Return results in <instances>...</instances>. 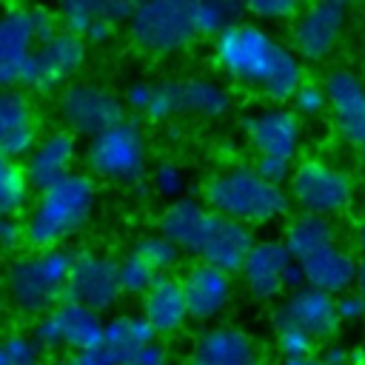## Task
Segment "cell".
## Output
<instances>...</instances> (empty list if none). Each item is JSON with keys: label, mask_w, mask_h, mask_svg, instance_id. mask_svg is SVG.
<instances>
[{"label": "cell", "mask_w": 365, "mask_h": 365, "mask_svg": "<svg viewBox=\"0 0 365 365\" xmlns=\"http://www.w3.org/2000/svg\"><path fill=\"white\" fill-rule=\"evenodd\" d=\"M54 111L66 131L88 140L125 120L123 97L111 86L88 77H77L74 83L60 88L54 100Z\"/></svg>", "instance_id": "cell-10"}, {"label": "cell", "mask_w": 365, "mask_h": 365, "mask_svg": "<svg viewBox=\"0 0 365 365\" xmlns=\"http://www.w3.org/2000/svg\"><path fill=\"white\" fill-rule=\"evenodd\" d=\"M131 254H137L157 277H168L177 271V265L182 262V251L160 231H151V234H140L131 245Z\"/></svg>", "instance_id": "cell-30"}, {"label": "cell", "mask_w": 365, "mask_h": 365, "mask_svg": "<svg viewBox=\"0 0 365 365\" xmlns=\"http://www.w3.org/2000/svg\"><path fill=\"white\" fill-rule=\"evenodd\" d=\"M182 294H185V305H188V317L191 322H214L231 308L234 302V277L205 265V262H191L182 277Z\"/></svg>", "instance_id": "cell-19"}, {"label": "cell", "mask_w": 365, "mask_h": 365, "mask_svg": "<svg viewBox=\"0 0 365 365\" xmlns=\"http://www.w3.org/2000/svg\"><path fill=\"white\" fill-rule=\"evenodd\" d=\"M128 40L137 51L151 57H171L200 40L194 0H148L137 3L125 23Z\"/></svg>", "instance_id": "cell-6"}, {"label": "cell", "mask_w": 365, "mask_h": 365, "mask_svg": "<svg viewBox=\"0 0 365 365\" xmlns=\"http://www.w3.org/2000/svg\"><path fill=\"white\" fill-rule=\"evenodd\" d=\"M359 163H362V168H365V148L359 151Z\"/></svg>", "instance_id": "cell-49"}, {"label": "cell", "mask_w": 365, "mask_h": 365, "mask_svg": "<svg viewBox=\"0 0 365 365\" xmlns=\"http://www.w3.org/2000/svg\"><path fill=\"white\" fill-rule=\"evenodd\" d=\"M302 6H297L294 0H254L245 6L248 20L265 26V23H294V17L299 14Z\"/></svg>", "instance_id": "cell-38"}, {"label": "cell", "mask_w": 365, "mask_h": 365, "mask_svg": "<svg viewBox=\"0 0 365 365\" xmlns=\"http://www.w3.org/2000/svg\"><path fill=\"white\" fill-rule=\"evenodd\" d=\"M336 319L339 325H359L365 319V297L356 288L336 297Z\"/></svg>", "instance_id": "cell-41"}, {"label": "cell", "mask_w": 365, "mask_h": 365, "mask_svg": "<svg viewBox=\"0 0 365 365\" xmlns=\"http://www.w3.org/2000/svg\"><path fill=\"white\" fill-rule=\"evenodd\" d=\"M274 325H297L305 334H311L317 342H331L336 331L342 328L336 319V297L322 294L317 288H297L285 294V299L271 314Z\"/></svg>", "instance_id": "cell-18"}, {"label": "cell", "mask_w": 365, "mask_h": 365, "mask_svg": "<svg viewBox=\"0 0 365 365\" xmlns=\"http://www.w3.org/2000/svg\"><path fill=\"white\" fill-rule=\"evenodd\" d=\"M31 182L20 160L0 154V220H14L31 205Z\"/></svg>", "instance_id": "cell-29"}, {"label": "cell", "mask_w": 365, "mask_h": 365, "mask_svg": "<svg viewBox=\"0 0 365 365\" xmlns=\"http://www.w3.org/2000/svg\"><path fill=\"white\" fill-rule=\"evenodd\" d=\"M114 34H117V26H114V23H108V20H97V23L86 31V37H83V40H86L88 46H106Z\"/></svg>", "instance_id": "cell-44"}, {"label": "cell", "mask_w": 365, "mask_h": 365, "mask_svg": "<svg viewBox=\"0 0 365 365\" xmlns=\"http://www.w3.org/2000/svg\"><path fill=\"white\" fill-rule=\"evenodd\" d=\"M106 319L103 314L63 299L46 317H40L31 328V336L43 351H63V354H94L103 348Z\"/></svg>", "instance_id": "cell-12"}, {"label": "cell", "mask_w": 365, "mask_h": 365, "mask_svg": "<svg viewBox=\"0 0 365 365\" xmlns=\"http://www.w3.org/2000/svg\"><path fill=\"white\" fill-rule=\"evenodd\" d=\"M182 365H194V362H191V359H188V362H182Z\"/></svg>", "instance_id": "cell-51"}, {"label": "cell", "mask_w": 365, "mask_h": 365, "mask_svg": "<svg viewBox=\"0 0 365 365\" xmlns=\"http://www.w3.org/2000/svg\"><path fill=\"white\" fill-rule=\"evenodd\" d=\"M40 140L37 108L20 88L0 91V154L11 160H26Z\"/></svg>", "instance_id": "cell-22"}, {"label": "cell", "mask_w": 365, "mask_h": 365, "mask_svg": "<svg viewBox=\"0 0 365 365\" xmlns=\"http://www.w3.org/2000/svg\"><path fill=\"white\" fill-rule=\"evenodd\" d=\"M194 17L200 37H220L225 29L245 17V6L228 0H194Z\"/></svg>", "instance_id": "cell-31"}, {"label": "cell", "mask_w": 365, "mask_h": 365, "mask_svg": "<svg viewBox=\"0 0 365 365\" xmlns=\"http://www.w3.org/2000/svg\"><path fill=\"white\" fill-rule=\"evenodd\" d=\"M0 354L11 365H40L43 362V348L31 336V331H6L0 336Z\"/></svg>", "instance_id": "cell-35"}, {"label": "cell", "mask_w": 365, "mask_h": 365, "mask_svg": "<svg viewBox=\"0 0 365 365\" xmlns=\"http://www.w3.org/2000/svg\"><path fill=\"white\" fill-rule=\"evenodd\" d=\"M254 171L262 177V180H268L271 185H285V182H291V174H294V160H282V157H254Z\"/></svg>", "instance_id": "cell-40"}, {"label": "cell", "mask_w": 365, "mask_h": 365, "mask_svg": "<svg viewBox=\"0 0 365 365\" xmlns=\"http://www.w3.org/2000/svg\"><path fill=\"white\" fill-rule=\"evenodd\" d=\"M354 288L365 297V257L359 259V265H356V282H354Z\"/></svg>", "instance_id": "cell-47"}, {"label": "cell", "mask_w": 365, "mask_h": 365, "mask_svg": "<svg viewBox=\"0 0 365 365\" xmlns=\"http://www.w3.org/2000/svg\"><path fill=\"white\" fill-rule=\"evenodd\" d=\"M51 365H108L100 351L94 354H60Z\"/></svg>", "instance_id": "cell-45"}, {"label": "cell", "mask_w": 365, "mask_h": 365, "mask_svg": "<svg viewBox=\"0 0 365 365\" xmlns=\"http://www.w3.org/2000/svg\"><path fill=\"white\" fill-rule=\"evenodd\" d=\"M191 362L194 365H268L257 336L228 322L208 325L194 339Z\"/></svg>", "instance_id": "cell-20"}, {"label": "cell", "mask_w": 365, "mask_h": 365, "mask_svg": "<svg viewBox=\"0 0 365 365\" xmlns=\"http://www.w3.org/2000/svg\"><path fill=\"white\" fill-rule=\"evenodd\" d=\"M0 365H11V362H9V359H6L3 354H0Z\"/></svg>", "instance_id": "cell-50"}, {"label": "cell", "mask_w": 365, "mask_h": 365, "mask_svg": "<svg viewBox=\"0 0 365 365\" xmlns=\"http://www.w3.org/2000/svg\"><path fill=\"white\" fill-rule=\"evenodd\" d=\"M351 20L348 3L319 0L299 9L291 23V48L302 63H325L339 48Z\"/></svg>", "instance_id": "cell-13"}, {"label": "cell", "mask_w": 365, "mask_h": 365, "mask_svg": "<svg viewBox=\"0 0 365 365\" xmlns=\"http://www.w3.org/2000/svg\"><path fill=\"white\" fill-rule=\"evenodd\" d=\"M157 228L182 254H191L197 257V262L214 265L225 274H240L254 245L251 228L220 217L191 194L177 202H168L157 220Z\"/></svg>", "instance_id": "cell-2"}, {"label": "cell", "mask_w": 365, "mask_h": 365, "mask_svg": "<svg viewBox=\"0 0 365 365\" xmlns=\"http://www.w3.org/2000/svg\"><path fill=\"white\" fill-rule=\"evenodd\" d=\"M211 211L245 228H262L285 220L291 197L285 188L262 180L254 165H225L202 182L200 197Z\"/></svg>", "instance_id": "cell-4"}, {"label": "cell", "mask_w": 365, "mask_h": 365, "mask_svg": "<svg viewBox=\"0 0 365 365\" xmlns=\"http://www.w3.org/2000/svg\"><path fill=\"white\" fill-rule=\"evenodd\" d=\"M356 265H359V259L339 242L328 245V248H319L311 257L299 259V271H302L305 285L317 288L322 294H331V297H339V294L354 288Z\"/></svg>", "instance_id": "cell-24"}, {"label": "cell", "mask_w": 365, "mask_h": 365, "mask_svg": "<svg viewBox=\"0 0 365 365\" xmlns=\"http://www.w3.org/2000/svg\"><path fill=\"white\" fill-rule=\"evenodd\" d=\"M240 282L245 294L257 302H274L282 294H291L305 285L299 262L291 257L282 237H262L254 240L242 268Z\"/></svg>", "instance_id": "cell-11"}, {"label": "cell", "mask_w": 365, "mask_h": 365, "mask_svg": "<svg viewBox=\"0 0 365 365\" xmlns=\"http://www.w3.org/2000/svg\"><path fill=\"white\" fill-rule=\"evenodd\" d=\"M177 114H182L180 111V80L174 77L151 80V94H148V106L143 117L148 123H168Z\"/></svg>", "instance_id": "cell-32"}, {"label": "cell", "mask_w": 365, "mask_h": 365, "mask_svg": "<svg viewBox=\"0 0 365 365\" xmlns=\"http://www.w3.org/2000/svg\"><path fill=\"white\" fill-rule=\"evenodd\" d=\"M117 277H120L123 297H143L154 285V279H157V274L131 251L123 259H117Z\"/></svg>", "instance_id": "cell-34"}, {"label": "cell", "mask_w": 365, "mask_h": 365, "mask_svg": "<svg viewBox=\"0 0 365 365\" xmlns=\"http://www.w3.org/2000/svg\"><path fill=\"white\" fill-rule=\"evenodd\" d=\"M314 359H317V365H365V351L331 339L317 351Z\"/></svg>", "instance_id": "cell-39"}, {"label": "cell", "mask_w": 365, "mask_h": 365, "mask_svg": "<svg viewBox=\"0 0 365 365\" xmlns=\"http://www.w3.org/2000/svg\"><path fill=\"white\" fill-rule=\"evenodd\" d=\"M86 60H88V43L83 37L60 29L51 37L40 40V46L31 57L29 74L23 80V91H34V94L60 91L77 80Z\"/></svg>", "instance_id": "cell-14"}, {"label": "cell", "mask_w": 365, "mask_h": 365, "mask_svg": "<svg viewBox=\"0 0 365 365\" xmlns=\"http://www.w3.org/2000/svg\"><path fill=\"white\" fill-rule=\"evenodd\" d=\"M134 14V3H123V0H71L57 6V20L60 29L86 37V31L97 23V20H108L114 26L128 23Z\"/></svg>", "instance_id": "cell-27"}, {"label": "cell", "mask_w": 365, "mask_h": 365, "mask_svg": "<svg viewBox=\"0 0 365 365\" xmlns=\"http://www.w3.org/2000/svg\"><path fill=\"white\" fill-rule=\"evenodd\" d=\"M214 68L237 86L259 91L274 106H291L305 83V63L271 29L242 17L211 46Z\"/></svg>", "instance_id": "cell-1"}, {"label": "cell", "mask_w": 365, "mask_h": 365, "mask_svg": "<svg viewBox=\"0 0 365 365\" xmlns=\"http://www.w3.org/2000/svg\"><path fill=\"white\" fill-rule=\"evenodd\" d=\"M71 259L66 248L54 251H26L14 257L3 271V297L6 302L29 319L46 317L54 305L66 299V285L71 274Z\"/></svg>", "instance_id": "cell-5"}, {"label": "cell", "mask_w": 365, "mask_h": 365, "mask_svg": "<svg viewBox=\"0 0 365 365\" xmlns=\"http://www.w3.org/2000/svg\"><path fill=\"white\" fill-rule=\"evenodd\" d=\"M140 314H143V319L151 325V331L157 336L180 334L191 322L180 277H174V274L157 277L154 285L140 297Z\"/></svg>", "instance_id": "cell-23"}, {"label": "cell", "mask_w": 365, "mask_h": 365, "mask_svg": "<svg viewBox=\"0 0 365 365\" xmlns=\"http://www.w3.org/2000/svg\"><path fill=\"white\" fill-rule=\"evenodd\" d=\"M66 299L86 305L97 314L111 311L123 299L120 277H117V259L97 254V251L74 254L68 285H66Z\"/></svg>", "instance_id": "cell-16"}, {"label": "cell", "mask_w": 365, "mask_h": 365, "mask_svg": "<svg viewBox=\"0 0 365 365\" xmlns=\"http://www.w3.org/2000/svg\"><path fill=\"white\" fill-rule=\"evenodd\" d=\"M148 94H151V80H143V77L140 80H131L125 86V91H123V106L128 111H134V114L143 117V111L148 106Z\"/></svg>", "instance_id": "cell-42"}, {"label": "cell", "mask_w": 365, "mask_h": 365, "mask_svg": "<svg viewBox=\"0 0 365 365\" xmlns=\"http://www.w3.org/2000/svg\"><path fill=\"white\" fill-rule=\"evenodd\" d=\"M60 31L57 9L6 6L0 9V91L23 88L40 40Z\"/></svg>", "instance_id": "cell-7"}, {"label": "cell", "mask_w": 365, "mask_h": 365, "mask_svg": "<svg viewBox=\"0 0 365 365\" xmlns=\"http://www.w3.org/2000/svg\"><path fill=\"white\" fill-rule=\"evenodd\" d=\"M77 160H80L77 137L66 128H51L46 134H40V140L34 143L29 157L23 160V168H26L31 188L43 191V188L66 180L68 174H74Z\"/></svg>", "instance_id": "cell-21"}, {"label": "cell", "mask_w": 365, "mask_h": 365, "mask_svg": "<svg viewBox=\"0 0 365 365\" xmlns=\"http://www.w3.org/2000/svg\"><path fill=\"white\" fill-rule=\"evenodd\" d=\"M97 208V182L86 171L37 191L34 205L23 220V245L29 251H54L80 237Z\"/></svg>", "instance_id": "cell-3"}, {"label": "cell", "mask_w": 365, "mask_h": 365, "mask_svg": "<svg viewBox=\"0 0 365 365\" xmlns=\"http://www.w3.org/2000/svg\"><path fill=\"white\" fill-rule=\"evenodd\" d=\"M291 108L299 120H319L328 111V91H325L322 80L305 77V83L299 86V91L291 100Z\"/></svg>", "instance_id": "cell-37"}, {"label": "cell", "mask_w": 365, "mask_h": 365, "mask_svg": "<svg viewBox=\"0 0 365 365\" xmlns=\"http://www.w3.org/2000/svg\"><path fill=\"white\" fill-rule=\"evenodd\" d=\"M160 336L143 319V314H114L103 331V359L108 365H134V359Z\"/></svg>", "instance_id": "cell-25"}, {"label": "cell", "mask_w": 365, "mask_h": 365, "mask_svg": "<svg viewBox=\"0 0 365 365\" xmlns=\"http://www.w3.org/2000/svg\"><path fill=\"white\" fill-rule=\"evenodd\" d=\"M336 134L351 148H365V77L354 68H331L322 80Z\"/></svg>", "instance_id": "cell-17"}, {"label": "cell", "mask_w": 365, "mask_h": 365, "mask_svg": "<svg viewBox=\"0 0 365 365\" xmlns=\"http://www.w3.org/2000/svg\"><path fill=\"white\" fill-rule=\"evenodd\" d=\"M288 197L299 211L334 220L354 208L356 177L334 160L308 157L297 163L291 182H288Z\"/></svg>", "instance_id": "cell-8"}, {"label": "cell", "mask_w": 365, "mask_h": 365, "mask_svg": "<svg viewBox=\"0 0 365 365\" xmlns=\"http://www.w3.org/2000/svg\"><path fill=\"white\" fill-rule=\"evenodd\" d=\"M336 222L328 220V217H319V214H305V211H297L294 217H288L285 222V231H282V242L288 245L291 257L299 262L305 257H311L314 251L319 248H328V245H336Z\"/></svg>", "instance_id": "cell-28"}, {"label": "cell", "mask_w": 365, "mask_h": 365, "mask_svg": "<svg viewBox=\"0 0 365 365\" xmlns=\"http://www.w3.org/2000/svg\"><path fill=\"white\" fill-rule=\"evenodd\" d=\"M234 106V97L225 83L214 77H182L180 80V111L197 120L214 123L222 120Z\"/></svg>", "instance_id": "cell-26"}, {"label": "cell", "mask_w": 365, "mask_h": 365, "mask_svg": "<svg viewBox=\"0 0 365 365\" xmlns=\"http://www.w3.org/2000/svg\"><path fill=\"white\" fill-rule=\"evenodd\" d=\"M242 134L254 157L297 160L302 145V120L291 106H257L242 117Z\"/></svg>", "instance_id": "cell-15"}, {"label": "cell", "mask_w": 365, "mask_h": 365, "mask_svg": "<svg viewBox=\"0 0 365 365\" xmlns=\"http://www.w3.org/2000/svg\"><path fill=\"white\" fill-rule=\"evenodd\" d=\"M274 348L282 359L317 356V339L297 325H274Z\"/></svg>", "instance_id": "cell-36"}, {"label": "cell", "mask_w": 365, "mask_h": 365, "mask_svg": "<svg viewBox=\"0 0 365 365\" xmlns=\"http://www.w3.org/2000/svg\"><path fill=\"white\" fill-rule=\"evenodd\" d=\"M151 188H154V194L163 197L165 202H177V200H182V197H188V194H185V188H188V174H185V168H182L177 160H163V163H157V165L151 168Z\"/></svg>", "instance_id": "cell-33"}, {"label": "cell", "mask_w": 365, "mask_h": 365, "mask_svg": "<svg viewBox=\"0 0 365 365\" xmlns=\"http://www.w3.org/2000/svg\"><path fill=\"white\" fill-rule=\"evenodd\" d=\"M83 160L88 174L97 180L123 182V185L137 182L148 168V143L143 125L131 117L120 120L117 125L88 140Z\"/></svg>", "instance_id": "cell-9"}, {"label": "cell", "mask_w": 365, "mask_h": 365, "mask_svg": "<svg viewBox=\"0 0 365 365\" xmlns=\"http://www.w3.org/2000/svg\"><path fill=\"white\" fill-rule=\"evenodd\" d=\"M354 242H356V248L362 251V257H365V217L356 222V228H354Z\"/></svg>", "instance_id": "cell-46"}, {"label": "cell", "mask_w": 365, "mask_h": 365, "mask_svg": "<svg viewBox=\"0 0 365 365\" xmlns=\"http://www.w3.org/2000/svg\"><path fill=\"white\" fill-rule=\"evenodd\" d=\"M279 365H317L314 356H299V359H282Z\"/></svg>", "instance_id": "cell-48"}, {"label": "cell", "mask_w": 365, "mask_h": 365, "mask_svg": "<svg viewBox=\"0 0 365 365\" xmlns=\"http://www.w3.org/2000/svg\"><path fill=\"white\" fill-rule=\"evenodd\" d=\"M23 245V225L14 220H0V251H14Z\"/></svg>", "instance_id": "cell-43"}]
</instances>
